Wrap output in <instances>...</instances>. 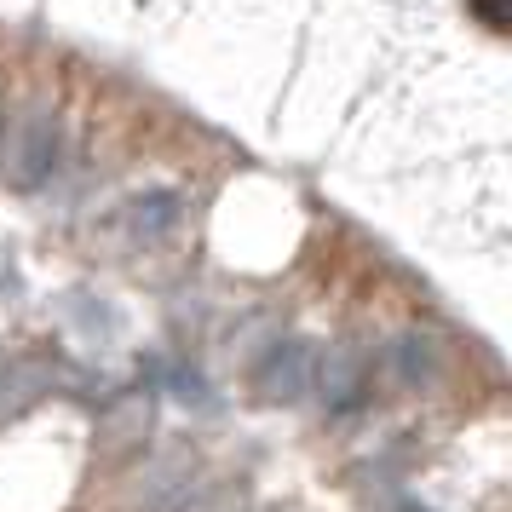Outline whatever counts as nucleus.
Returning a JSON list of instances; mask_svg holds the SVG:
<instances>
[{"mask_svg":"<svg viewBox=\"0 0 512 512\" xmlns=\"http://www.w3.org/2000/svg\"><path fill=\"white\" fill-rule=\"evenodd\" d=\"M64 150H70V139H64V121L52 116V110H35V116L18 127V139H12V162H6L12 185L24 190V196L47 190L52 179L64 173Z\"/></svg>","mask_w":512,"mask_h":512,"instance_id":"obj_1","label":"nucleus"},{"mask_svg":"<svg viewBox=\"0 0 512 512\" xmlns=\"http://www.w3.org/2000/svg\"><path fill=\"white\" fill-rule=\"evenodd\" d=\"M317 346L311 340H271V346L259 351V363H254V386L265 403H300L305 392H311V380H317Z\"/></svg>","mask_w":512,"mask_h":512,"instance_id":"obj_2","label":"nucleus"},{"mask_svg":"<svg viewBox=\"0 0 512 512\" xmlns=\"http://www.w3.org/2000/svg\"><path fill=\"white\" fill-rule=\"evenodd\" d=\"M190 507H196V466L185 461L150 466L139 495H133V512H190Z\"/></svg>","mask_w":512,"mask_h":512,"instance_id":"obj_3","label":"nucleus"},{"mask_svg":"<svg viewBox=\"0 0 512 512\" xmlns=\"http://www.w3.org/2000/svg\"><path fill=\"white\" fill-rule=\"evenodd\" d=\"M179 219H185L179 190H139V196L121 208V225H127V236H139V242H162V236H173L179 231Z\"/></svg>","mask_w":512,"mask_h":512,"instance_id":"obj_4","label":"nucleus"},{"mask_svg":"<svg viewBox=\"0 0 512 512\" xmlns=\"http://www.w3.org/2000/svg\"><path fill=\"white\" fill-rule=\"evenodd\" d=\"M311 392H323L328 415H351V409L363 403V392H369V380H363V369H357V363H317Z\"/></svg>","mask_w":512,"mask_h":512,"instance_id":"obj_5","label":"nucleus"},{"mask_svg":"<svg viewBox=\"0 0 512 512\" xmlns=\"http://www.w3.org/2000/svg\"><path fill=\"white\" fill-rule=\"evenodd\" d=\"M392 374L403 380V386H426L432 374H438V346L426 340V334H403V340H392Z\"/></svg>","mask_w":512,"mask_h":512,"instance_id":"obj_6","label":"nucleus"},{"mask_svg":"<svg viewBox=\"0 0 512 512\" xmlns=\"http://www.w3.org/2000/svg\"><path fill=\"white\" fill-rule=\"evenodd\" d=\"M167 386L185 397V403H208V380H202L196 369H185V363H179V369H167Z\"/></svg>","mask_w":512,"mask_h":512,"instance_id":"obj_7","label":"nucleus"},{"mask_svg":"<svg viewBox=\"0 0 512 512\" xmlns=\"http://www.w3.org/2000/svg\"><path fill=\"white\" fill-rule=\"evenodd\" d=\"M472 6H478V18L489 29H507V0H472Z\"/></svg>","mask_w":512,"mask_h":512,"instance_id":"obj_8","label":"nucleus"},{"mask_svg":"<svg viewBox=\"0 0 512 512\" xmlns=\"http://www.w3.org/2000/svg\"><path fill=\"white\" fill-rule=\"evenodd\" d=\"M397 512H432V507H397Z\"/></svg>","mask_w":512,"mask_h":512,"instance_id":"obj_9","label":"nucleus"}]
</instances>
